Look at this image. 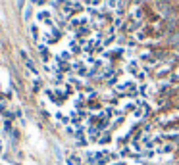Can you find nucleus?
Returning a JSON list of instances; mask_svg holds the SVG:
<instances>
[{
  "label": "nucleus",
  "instance_id": "f257e3e1",
  "mask_svg": "<svg viewBox=\"0 0 179 165\" xmlns=\"http://www.w3.org/2000/svg\"><path fill=\"white\" fill-rule=\"evenodd\" d=\"M133 156V152H131V148H123L119 152V157H131Z\"/></svg>",
  "mask_w": 179,
  "mask_h": 165
},
{
  "label": "nucleus",
  "instance_id": "f03ea898",
  "mask_svg": "<svg viewBox=\"0 0 179 165\" xmlns=\"http://www.w3.org/2000/svg\"><path fill=\"white\" fill-rule=\"evenodd\" d=\"M110 140H112V136H110V134H104V136H102V138H100L98 142H100V144H108Z\"/></svg>",
  "mask_w": 179,
  "mask_h": 165
}]
</instances>
